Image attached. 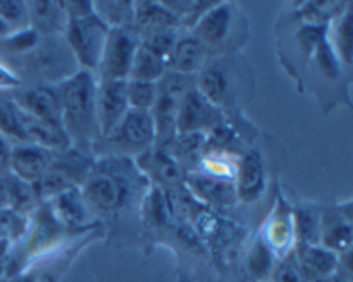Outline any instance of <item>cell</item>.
<instances>
[{
    "label": "cell",
    "instance_id": "cell-33",
    "mask_svg": "<svg viewBox=\"0 0 353 282\" xmlns=\"http://www.w3.org/2000/svg\"><path fill=\"white\" fill-rule=\"evenodd\" d=\"M176 40H178V30L154 31V33L140 36V47L147 48L152 54L165 58L169 55V52L172 50V47H174Z\"/></svg>",
    "mask_w": 353,
    "mask_h": 282
},
{
    "label": "cell",
    "instance_id": "cell-24",
    "mask_svg": "<svg viewBox=\"0 0 353 282\" xmlns=\"http://www.w3.org/2000/svg\"><path fill=\"white\" fill-rule=\"evenodd\" d=\"M276 260L268 244L262 241L261 236L255 237L245 253V274L252 282H262L274 272Z\"/></svg>",
    "mask_w": 353,
    "mask_h": 282
},
{
    "label": "cell",
    "instance_id": "cell-18",
    "mask_svg": "<svg viewBox=\"0 0 353 282\" xmlns=\"http://www.w3.org/2000/svg\"><path fill=\"white\" fill-rule=\"evenodd\" d=\"M178 17L164 2H133V30L138 36L162 30H178Z\"/></svg>",
    "mask_w": 353,
    "mask_h": 282
},
{
    "label": "cell",
    "instance_id": "cell-28",
    "mask_svg": "<svg viewBox=\"0 0 353 282\" xmlns=\"http://www.w3.org/2000/svg\"><path fill=\"white\" fill-rule=\"evenodd\" d=\"M24 120L26 112L19 107V103L9 96L0 95V134L7 140L24 141Z\"/></svg>",
    "mask_w": 353,
    "mask_h": 282
},
{
    "label": "cell",
    "instance_id": "cell-31",
    "mask_svg": "<svg viewBox=\"0 0 353 282\" xmlns=\"http://www.w3.org/2000/svg\"><path fill=\"white\" fill-rule=\"evenodd\" d=\"M126 95L130 109L147 110V112H150L154 109L155 102H157L159 83L126 79Z\"/></svg>",
    "mask_w": 353,
    "mask_h": 282
},
{
    "label": "cell",
    "instance_id": "cell-2",
    "mask_svg": "<svg viewBox=\"0 0 353 282\" xmlns=\"http://www.w3.org/2000/svg\"><path fill=\"white\" fill-rule=\"evenodd\" d=\"M62 107V126L72 147L95 148L100 141L97 119V78L93 72L79 69L65 81L55 85Z\"/></svg>",
    "mask_w": 353,
    "mask_h": 282
},
{
    "label": "cell",
    "instance_id": "cell-15",
    "mask_svg": "<svg viewBox=\"0 0 353 282\" xmlns=\"http://www.w3.org/2000/svg\"><path fill=\"white\" fill-rule=\"evenodd\" d=\"M14 100L21 109L31 117L52 126H62V107L57 88L54 85H37L31 88L21 89L14 95Z\"/></svg>",
    "mask_w": 353,
    "mask_h": 282
},
{
    "label": "cell",
    "instance_id": "cell-13",
    "mask_svg": "<svg viewBox=\"0 0 353 282\" xmlns=\"http://www.w3.org/2000/svg\"><path fill=\"white\" fill-rule=\"evenodd\" d=\"M268 188V172L265 162L259 150H248L238 160L236 175H234V189H236L238 203H255Z\"/></svg>",
    "mask_w": 353,
    "mask_h": 282
},
{
    "label": "cell",
    "instance_id": "cell-23",
    "mask_svg": "<svg viewBox=\"0 0 353 282\" xmlns=\"http://www.w3.org/2000/svg\"><path fill=\"white\" fill-rule=\"evenodd\" d=\"M24 141L48 148L52 151H64L72 147L64 127L52 126L43 120L34 119L30 113H26V120H24Z\"/></svg>",
    "mask_w": 353,
    "mask_h": 282
},
{
    "label": "cell",
    "instance_id": "cell-1",
    "mask_svg": "<svg viewBox=\"0 0 353 282\" xmlns=\"http://www.w3.org/2000/svg\"><path fill=\"white\" fill-rule=\"evenodd\" d=\"M133 165H137L133 158L126 157H105L93 164L79 188L90 212L110 215L133 199L140 182H148L140 169Z\"/></svg>",
    "mask_w": 353,
    "mask_h": 282
},
{
    "label": "cell",
    "instance_id": "cell-34",
    "mask_svg": "<svg viewBox=\"0 0 353 282\" xmlns=\"http://www.w3.org/2000/svg\"><path fill=\"white\" fill-rule=\"evenodd\" d=\"M0 17L14 30L28 26V6L17 0H0Z\"/></svg>",
    "mask_w": 353,
    "mask_h": 282
},
{
    "label": "cell",
    "instance_id": "cell-16",
    "mask_svg": "<svg viewBox=\"0 0 353 282\" xmlns=\"http://www.w3.org/2000/svg\"><path fill=\"white\" fill-rule=\"evenodd\" d=\"M185 186L202 205L209 208H230L238 203L233 181H224L199 171H190L185 172Z\"/></svg>",
    "mask_w": 353,
    "mask_h": 282
},
{
    "label": "cell",
    "instance_id": "cell-20",
    "mask_svg": "<svg viewBox=\"0 0 353 282\" xmlns=\"http://www.w3.org/2000/svg\"><path fill=\"white\" fill-rule=\"evenodd\" d=\"M28 26L37 30L41 36L62 34L68 24L62 2H26Z\"/></svg>",
    "mask_w": 353,
    "mask_h": 282
},
{
    "label": "cell",
    "instance_id": "cell-11",
    "mask_svg": "<svg viewBox=\"0 0 353 282\" xmlns=\"http://www.w3.org/2000/svg\"><path fill=\"white\" fill-rule=\"evenodd\" d=\"M234 81L233 72H228V65L224 64L223 58H214V61H207L202 71L196 74L195 88L209 100L210 103L223 110L230 109L234 103L236 96V83Z\"/></svg>",
    "mask_w": 353,
    "mask_h": 282
},
{
    "label": "cell",
    "instance_id": "cell-19",
    "mask_svg": "<svg viewBox=\"0 0 353 282\" xmlns=\"http://www.w3.org/2000/svg\"><path fill=\"white\" fill-rule=\"evenodd\" d=\"M295 257L303 275H309L310 279L336 275L341 265V257L321 244H300Z\"/></svg>",
    "mask_w": 353,
    "mask_h": 282
},
{
    "label": "cell",
    "instance_id": "cell-9",
    "mask_svg": "<svg viewBox=\"0 0 353 282\" xmlns=\"http://www.w3.org/2000/svg\"><path fill=\"white\" fill-rule=\"evenodd\" d=\"M261 237L276 258H286L293 253L296 243L293 206L281 195H278L268 220L262 226Z\"/></svg>",
    "mask_w": 353,
    "mask_h": 282
},
{
    "label": "cell",
    "instance_id": "cell-4",
    "mask_svg": "<svg viewBox=\"0 0 353 282\" xmlns=\"http://www.w3.org/2000/svg\"><path fill=\"white\" fill-rule=\"evenodd\" d=\"M109 30L110 28L97 16L95 9L81 16L68 17L62 36L79 69L90 72L99 69Z\"/></svg>",
    "mask_w": 353,
    "mask_h": 282
},
{
    "label": "cell",
    "instance_id": "cell-8",
    "mask_svg": "<svg viewBox=\"0 0 353 282\" xmlns=\"http://www.w3.org/2000/svg\"><path fill=\"white\" fill-rule=\"evenodd\" d=\"M140 36L131 28H110L99 64V79H124L130 76Z\"/></svg>",
    "mask_w": 353,
    "mask_h": 282
},
{
    "label": "cell",
    "instance_id": "cell-27",
    "mask_svg": "<svg viewBox=\"0 0 353 282\" xmlns=\"http://www.w3.org/2000/svg\"><path fill=\"white\" fill-rule=\"evenodd\" d=\"M238 160L240 157H234L230 151H203L199 162V169H193V171H199L210 177L234 182Z\"/></svg>",
    "mask_w": 353,
    "mask_h": 282
},
{
    "label": "cell",
    "instance_id": "cell-35",
    "mask_svg": "<svg viewBox=\"0 0 353 282\" xmlns=\"http://www.w3.org/2000/svg\"><path fill=\"white\" fill-rule=\"evenodd\" d=\"M274 282H307L295 253H290L283 260V263L276 268Z\"/></svg>",
    "mask_w": 353,
    "mask_h": 282
},
{
    "label": "cell",
    "instance_id": "cell-22",
    "mask_svg": "<svg viewBox=\"0 0 353 282\" xmlns=\"http://www.w3.org/2000/svg\"><path fill=\"white\" fill-rule=\"evenodd\" d=\"M338 212L340 213L334 215L331 220H326L323 217V230H321L319 244L336 253L338 257H343L345 253L352 250V215L343 213L340 208H338Z\"/></svg>",
    "mask_w": 353,
    "mask_h": 282
},
{
    "label": "cell",
    "instance_id": "cell-41",
    "mask_svg": "<svg viewBox=\"0 0 353 282\" xmlns=\"http://www.w3.org/2000/svg\"><path fill=\"white\" fill-rule=\"evenodd\" d=\"M262 282H268V281H262Z\"/></svg>",
    "mask_w": 353,
    "mask_h": 282
},
{
    "label": "cell",
    "instance_id": "cell-30",
    "mask_svg": "<svg viewBox=\"0 0 353 282\" xmlns=\"http://www.w3.org/2000/svg\"><path fill=\"white\" fill-rule=\"evenodd\" d=\"M93 9L109 28L133 30V2H93Z\"/></svg>",
    "mask_w": 353,
    "mask_h": 282
},
{
    "label": "cell",
    "instance_id": "cell-29",
    "mask_svg": "<svg viewBox=\"0 0 353 282\" xmlns=\"http://www.w3.org/2000/svg\"><path fill=\"white\" fill-rule=\"evenodd\" d=\"M353 17H352V9L348 6V10H345L343 14H340L334 23V34L330 36L331 45H333L334 52L340 57L341 64H345L347 67H350L352 64V52H353Z\"/></svg>",
    "mask_w": 353,
    "mask_h": 282
},
{
    "label": "cell",
    "instance_id": "cell-17",
    "mask_svg": "<svg viewBox=\"0 0 353 282\" xmlns=\"http://www.w3.org/2000/svg\"><path fill=\"white\" fill-rule=\"evenodd\" d=\"M207 61H209V54L192 33L178 34L174 47L165 57V67H168V72L193 76L202 71Z\"/></svg>",
    "mask_w": 353,
    "mask_h": 282
},
{
    "label": "cell",
    "instance_id": "cell-10",
    "mask_svg": "<svg viewBox=\"0 0 353 282\" xmlns=\"http://www.w3.org/2000/svg\"><path fill=\"white\" fill-rule=\"evenodd\" d=\"M97 119L100 140L114 131L130 110L124 79H97Z\"/></svg>",
    "mask_w": 353,
    "mask_h": 282
},
{
    "label": "cell",
    "instance_id": "cell-7",
    "mask_svg": "<svg viewBox=\"0 0 353 282\" xmlns=\"http://www.w3.org/2000/svg\"><path fill=\"white\" fill-rule=\"evenodd\" d=\"M228 122L226 113L210 103L195 85L183 95L176 116V133L178 134H207L214 127Z\"/></svg>",
    "mask_w": 353,
    "mask_h": 282
},
{
    "label": "cell",
    "instance_id": "cell-36",
    "mask_svg": "<svg viewBox=\"0 0 353 282\" xmlns=\"http://www.w3.org/2000/svg\"><path fill=\"white\" fill-rule=\"evenodd\" d=\"M23 220L24 215H19L9 208H0V239H6L9 236H21Z\"/></svg>",
    "mask_w": 353,
    "mask_h": 282
},
{
    "label": "cell",
    "instance_id": "cell-39",
    "mask_svg": "<svg viewBox=\"0 0 353 282\" xmlns=\"http://www.w3.org/2000/svg\"><path fill=\"white\" fill-rule=\"evenodd\" d=\"M12 31H14V28L10 26L9 23H6V21H3L2 17H0V41H2L6 36H9V34L12 33Z\"/></svg>",
    "mask_w": 353,
    "mask_h": 282
},
{
    "label": "cell",
    "instance_id": "cell-40",
    "mask_svg": "<svg viewBox=\"0 0 353 282\" xmlns=\"http://www.w3.org/2000/svg\"><path fill=\"white\" fill-rule=\"evenodd\" d=\"M310 282H338V279H336V275H330V277L310 279Z\"/></svg>",
    "mask_w": 353,
    "mask_h": 282
},
{
    "label": "cell",
    "instance_id": "cell-26",
    "mask_svg": "<svg viewBox=\"0 0 353 282\" xmlns=\"http://www.w3.org/2000/svg\"><path fill=\"white\" fill-rule=\"evenodd\" d=\"M165 72H168V67H165V58L152 54V52H148L147 48L138 47L137 54H134V58H133V64H131L128 79H134V81L159 83L162 78H164Z\"/></svg>",
    "mask_w": 353,
    "mask_h": 282
},
{
    "label": "cell",
    "instance_id": "cell-38",
    "mask_svg": "<svg viewBox=\"0 0 353 282\" xmlns=\"http://www.w3.org/2000/svg\"><path fill=\"white\" fill-rule=\"evenodd\" d=\"M10 150H12V144H10V141L7 140L3 134H0V172L9 171Z\"/></svg>",
    "mask_w": 353,
    "mask_h": 282
},
{
    "label": "cell",
    "instance_id": "cell-32",
    "mask_svg": "<svg viewBox=\"0 0 353 282\" xmlns=\"http://www.w3.org/2000/svg\"><path fill=\"white\" fill-rule=\"evenodd\" d=\"M41 38L43 36H41L37 30H33L31 26H24L14 30L9 36H6L0 41V45H2L3 50L9 52V54L26 57L28 54H31V52L40 45Z\"/></svg>",
    "mask_w": 353,
    "mask_h": 282
},
{
    "label": "cell",
    "instance_id": "cell-14",
    "mask_svg": "<svg viewBox=\"0 0 353 282\" xmlns=\"http://www.w3.org/2000/svg\"><path fill=\"white\" fill-rule=\"evenodd\" d=\"M55 153L59 151H52L48 148L28 143V141L14 144L9 160L10 174L16 175L21 181L34 184L50 169Z\"/></svg>",
    "mask_w": 353,
    "mask_h": 282
},
{
    "label": "cell",
    "instance_id": "cell-6",
    "mask_svg": "<svg viewBox=\"0 0 353 282\" xmlns=\"http://www.w3.org/2000/svg\"><path fill=\"white\" fill-rule=\"evenodd\" d=\"M155 140H157V133H155L152 112L130 109L123 120L114 127L112 133L102 138L97 144L103 143L109 150H112L109 157L137 158L154 148Z\"/></svg>",
    "mask_w": 353,
    "mask_h": 282
},
{
    "label": "cell",
    "instance_id": "cell-37",
    "mask_svg": "<svg viewBox=\"0 0 353 282\" xmlns=\"http://www.w3.org/2000/svg\"><path fill=\"white\" fill-rule=\"evenodd\" d=\"M23 85V79L16 74L10 67L0 64V91H6V89H14L19 88Z\"/></svg>",
    "mask_w": 353,
    "mask_h": 282
},
{
    "label": "cell",
    "instance_id": "cell-21",
    "mask_svg": "<svg viewBox=\"0 0 353 282\" xmlns=\"http://www.w3.org/2000/svg\"><path fill=\"white\" fill-rule=\"evenodd\" d=\"M50 202L52 217L57 220L61 226H78L88 219V206H86L85 199H83L81 189L71 188L62 191L61 195L54 196Z\"/></svg>",
    "mask_w": 353,
    "mask_h": 282
},
{
    "label": "cell",
    "instance_id": "cell-25",
    "mask_svg": "<svg viewBox=\"0 0 353 282\" xmlns=\"http://www.w3.org/2000/svg\"><path fill=\"white\" fill-rule=\"evenodd\" d=\"M293 219H295L296 243L300 244H319L321 230H323V213L314 205L293 206Z\"/></svg>",
    "mask_w": 353,
    "mask_h": 282
},
{
    "label": "cell",
    "instance_id": "cell-12",
    "mask_svg": "<svg viewBox=\"0 0 353 282\" xmlns=\"http://www.w3.org/2000/svg\"><path fill=\"white\" fill-rule=\"evenodd\" d=\"M141 174L162 189H174L185 184V171L164 147H154L134 158Z\"/></svg>",
    "mask_w": 353,
    "mask_h": 282
},
{
    "label": "cell",
    "instance_id": "cell-5",
    "mask_svg": "<svg viewBox=\"0 0 353 282\" xmlns=\"http://www.w3.org/2000/svg\"><path fill=\"white\" fill-rule=\"evenodd\" d=\"M24 65L31 78L41 81L40 85H59L79 71L62 34L41 38L40 45L24 57Z\"/></svg>",
    "mask_w": 353,
    "mask_h": 282
},
{
    "label": "cell",
    "instance_id": "cell-3",
    "mask_svg": "<svg viewBox=\"0 0 353 282\" xmlns=\"http://www.w3.org/2000/svg\"><path fill=\"white\" fill-rule=\"evenodd\" d=\"M192 34L209 55H230L247 36V21L234 2H214L196 21Z\"/></svg>",
    "mask_w": 353,
    "mask_h": 282
}]
</instances>
